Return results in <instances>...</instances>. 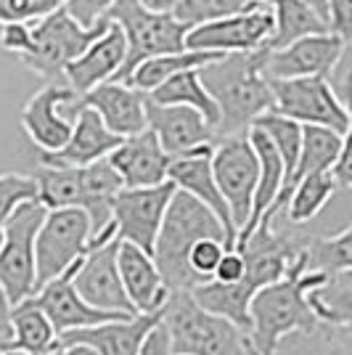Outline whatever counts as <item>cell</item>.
I'll return each instance as SVG.
<instances>
[{"instance_id":"1","label":"cell","mask_w":352,"mask_h":355,"mask_svg":"<svg viewBox=\"0 0 352 355\" xmlns=\"http://www.w3.org/2000/svg\"><path fill=\"white\" fill-rule=\"evenodd\" d=\"M305 244L308 239L279 234L273 231V220H260L249 236L236 241V250L247 260L244 279L236 284H220L212 279L191 289V295L206 311L225 315L244 331H249L252 297L267 284L283 279L292 263L299 257V252L305 250Z\"/></svg>"},{"instance_id":"2","label":"cell","mask_w":352,"mask_h":355,"mask_svg":"<svg viewBox=\"0 0 352 355\" xmlns=\"http://www.w3.org/2000/svg\"><path fill=\"white\" fill-rule=\"evenodd\" d=\"M328 273L308 266V244L299 257L279 282L263 286L252 297L249 305V337L252 347L260 355H276L281 342L292 334L310 337L321 329V318L310 305V292L326 282Z\"/></svg>"},{"instance_id":"3","label":"cell","mask_w":352,"mask_h":355,"mask_svg":"<svg viewBox=\"0 0 352 355\" xmlns=\"http://www.w3.org/2000/svg\"><path fill=\"white\" fill-rule=\"evenodd\" d=\"M267 48L225 53L204 64L199 72L206 90L220 106L218 141L228 135H247L257 119L273 112V88L265 74Z\"/></svg>"},{"instance_id":"4","label":"cell","mask_w":352,"mask_h":355,"mask_svg":"<svg viewBox=\"0 0 352 355\" xmlns=\"http://www.w3.org/2000/svg\"><path fill=\"white\" fill-rule=\"evenodd\" d=\"M202 239H220L228 250L234 247L220 218L193 193L177 189L170 199V207L164 212L159 236L154 244V260L170 292H191L199 284H204L188 263L191 250Z\"/></svg>"},{"instance_id":"5","label":"cell","mask_w":352,"mask_h":355,"mask_svg":"<svg viewBox=\"0 0 352 355\" xmlns=\"http://www.w3.org/2000/svg\"><path fill=\"white\" fill-rule=\"evenodd\" d=\"M37 199L48 209L61 207H80L85 209L93 220V236L101 234L112 218V205L125 183L114 164L106 159H98L85 167H53L43 164L37 173Z\"/></svg>"},{"instance_id":"6","label":"cell","mask_w":352,"mask_h":355,"mask_svg":"<svg viewBox=\"0 0 352 355\" xmlns=\"http://www.w3.org/2000/svg\"><path fill=\"white\" fill-rule=\"evenodd\" d=\"M161 324L170 331L173 353L254 355L247 331L231 318L206 311L191 292H170Z\"/></svg>"},{"instance_id":"7","label":"cell","mask_w":352,"mask_h":355,"mask_svg":"<svg viewBox=\"0 0 352 355\" xmlns=\"http://www.w3.org/2000/svg\"><path fill=\"white\" fill-rule=\"evenodd\" d=\"M106 16L114 19L127 37V56L114 77L119 83H127L135 67L143 61L186 51V35L191 27L173 11H154L141 0H114Z\"/></svg>"},{"instance_id":"8","label":"cell","mask_w":352,"mask_h":355,"mask_svg":"<svg viewBox=\"0 0 352 355\" xmlns=\"http://www.w3.org/2000/svg\"><path fill=\"white\" fill-rule=\"evenodd\" d=\"M112 19L103 16L96 24L85 27L77 21L69 8L64 6L51 16L32 24V51L24 56V64L35 74H40L45 83H67L64 72L96 37L109 30Z\"/></svg>"},{"instance_id":"9","label":"cell","mask_w":352,"mask_h":355,"mask_svg":"<svg viewBox=\"0 0 352 355\" xmlns=\"http://www.w3.org/2000/svg\"><path fill=\"white\" fill-rule=\"evenodd\" d=\"M45 215L48 207L35 196L21 202L6 223L0 244V284L14 305L37 292V234Z\"/></svg>"},{"instance_id":"10","label":"cell","mask_w":352,"mask_h":355,"mask_svg":"<svg viewBox=\"0 0 352 355\" xmlns=\"http://www.w3.org/2000/svg\"><path fill=\"white\" fill-rule=\"evenodd\" d=\"M273 112L297 119L299 125H323L344 135L350 112L328 77H270Z\"/></svg>"},{"instance_id":"11","label":"cell","mask_w":352,"mask_h":355,"mask_svg":"<svg viewBox=\"0 0 352 355\" xmlns=\"http://www.w3.org/2000/svg\"><path fill=\"white\" fill-rule=\"evenodd\" d=\"M93 220L85 209H48L37 234V289L90 252Z\"/></svg>"},{"instance_id":"12","label":"cell","mask_w":352,"mask_h":355,"mask_svg":"<svg viewBox=\"0 0 352 355\" xmlns=\"http://www.w3.org/2000/svg\"><path fill=\"white\" fill-rule=\"evenodd\" d=\"M212 170L231 207L236 228L241 231L252 215V202H254L257 180H260V159L252 146L249 133L220 138L212 151Z\"/></svg>"},{"instance_id":"13","label":"cell","mask_w":352,"mask_h":355,"mask_svg":"<svg viewBox=\"0 0 352 355\" xmlns=\"http://www.w3.org/2000/svg\"><path fill=\"white\" fill-rule=\"evenodd\" d=\"M276 30V16L270 3L249 6L234 16H222L191 27L186 35V48L191 51H212V53H238L265 48Z\"/></svg>"},{"instance_id":"14","label":"cell","mask_w":352,"mask_h":355,"mask_svg":"<svg viewBox=\"0 0 352 355\" xmlns=\"http://www.w3.org/2000/svg\"><path fill=\"white\" fill-rule=\"evenodd\" d=\"M82 96L67 83H45L21 109V128L40 151H59L74 128Z\"/></svg>"},{"instance_id":"15","label":"cell","mask_w":352,"mask_h":355,"mask_svg":"<svg viewBox=\"0 0 352 355\" xmlns=\"http://www.w3.org/2000/svg\"><path fill=\"white\" fill-rule=\"evenodd\" d=\"M175 191L177 186L173 180H164L159 186H146V189H122L112 205L117 236L154 254L164 212L170 207V199Z\"/></svg>"},{"instance_id":"16","label":"cell","mask_w":352,"mask_h":355,"mask_svg":"<svg viewBox=\"0 0 352 355\" xmlns=\"http://www.w3.org/2000/svg\"><path fill=\"white\" fill-rule=\"evenodd\" d=\"M119 236H114L106 244L90 247V252L82 257V263L74 273V284L82 300L106 313L117 315H138L135 305L125 292L122 273H119Z\"/></svg>"},{"instance_id":"17","label":"cell","mask_w":352,"mask_h":355,"mask_svg":"<svg viewBox=\"0 0 352 355\" xmlns=\"http://www.w3.org/2000/svg\"><path fill=\"white\" fill-rule=\"evenodd\" d=\"M342 56H344V40L334 32H318L276 51L267 48L265 74L267 77H331Z\"/></svg>"},{"instance_id":"18","label":"cell","mask_w":352,"mask_h":355,"mask_svg":"<svg viewBox=\"0 0 352 355\" xmlns=\"http://www.w3.org/2000/svg\"><path fill=\"white\" fill-rule=\"evenodd\" d=\"M146 114L148 128L157 133L159 144L170 157H180L199 146L218 144L215 125L193 106L157 104L146 96Z\"/></svg>"},{"instance_id":"19","label":"cell","mask_w":352,"mask_h":355,"mask_svg":"<svg viewBox=\"0 0 352 355\" xmlns=\"http://www.w3.org/2000/svg\"><path fill=\"white\" fill-rule=\"evenodd\" d=\"M109 162L114 164L125 189H146L170 180L173 157L164 151L157 133L146 128L143 133L122 138V144L109 154Z\"/></svg>"},{"instance_id":"20","label":"cell","mask_w":352,"mask_h":355,"mask_svg":"<svg viewBox=\"0 0 352 355\" xmlns=\"http://www.w3.org/2000/svg\"><path fill=\"white\" fill-rule=\"evenodd\" d=\"M82 263V257L69 266L61 276L51 279L48 284H43L35 297L40 300V305L45 308V313L51 315V321L56 324L59 334L74 331V329H88L96 324H106V321H114V318H130V315H117V313H106L88 305L82 295L77 292V284H74V273Z\"/></svg>"},{"instance_id":"21","label":"cell","mask_w":352,"mask_h":355,"mask_svg":"<svg viewBox=\"0 0 352 355\" xmlns=\"http://www.w3.org/2000/svg\"><path fill=\"white\" fill-rule=\"evenodd\" d=\"M122 144L117 133L103 125L101 114L90 106H80L69 141L59 151H40V164L53 167H85L98 159H106Z\"/></svg>"},{"instance_id":"22","label":"cell","mask_w":352,"mask_h":355,"mask_svg":"<svg viewBox=\"0 0 352 355\" xmlns=\"http://www.w3.org/2000/svg\"><path fill=\"white\" fill-rule=\"evenodd\" d=\"M212 151H215V144L209 146H199L188 151V154H180V157H173V164H170V180L175 183L177 189L193 193L199 202H204L206 207L212 209L218 218L222 220L228 236L236 247V236H238V228L234 223V215H231V207L222 196L220 186L215 180V170H212Z\"/></svg>"},{"instance_id":"23","label":"cell","mask_w":352,"mask_h":355,"mask_svg":"<svg viewBox=\"0 0 352 355\" xmlns=\"http://www.w3.org/2000/svg\"><path fill=\"white\" fill-rule=\"evenodd\" d=\"M125 56H127V37H125L122 27L112 19L109 30L103 32L101 37H96V40L67 67L64 80H67V85H69L74 93L85 96V93L93 90L96 85H101L106 80H114L117 72L122 69V64H125Z\"/></svg>"},{"instance_id":"24","label":"cell","mask_w":352,"mask_h":355,"mask_svg":"<svg viewBox=\"0 0 352 355\" xmlns=\"http://www.w3.org/2000/svg\"><path fill=\"white\" fill-rule=\"evenodd\" d=\"M82 106H90L101 114L103 125L119 138H130L148 128L146 93L130 83L106 80L82 96Z\"/></svg>"},{"instance_id":"25","label":"cell","mask_w":352,"mask_h":355,"mask_svg":"<svg viewBox=\"0 0 352 355\" xmlns=\"http://www.w3.org/2000/svg\"><path fill=\"white\" fill-rule=\"evenodd\" d=\"M161 318H164V311L138 313L130 318H114V321L88 326V329H74V331L61 334V345L85 342L90 347H96L98 355H138L151 329Z\"/></svg>"},{"instance_id":"26","label":"cell","mask_w":352,"mask_h":355,"mask_svg":"<svg viewBox=\"0 0 352 355\" xmlns=\"http://www.w3.org/2000/svg\"><path fill=\"white\" fill-rule=\"evenodd\" d=\"M119 273H122V284L125 292L130 297V302L135 305L138 313H159L167 305L170 297V286L161 276L159 266L154 260V254H148L146 250L135 247L130 241L119 239Z\"/></svg>"},{"instance_id":"27","label":"cell","mask_w":352,"mask_h":355,"mask_svg":"<svg viewBox=\"0 0 352 355\" xmlns=\"http://www.w3.org/2000/svg\"><path fill=\"white\" fill-rule=\"evenodd\" d=\"M249 141L252 146H254V151H257V159H260V180H257V191H254V202H252L249 220L238 231L236 241L247 239L257 228V223L263 220L265 212L276 205L281 189L286 183V164H283V157H281V151L276 148V144L270 141V135L265 133L260 125H252Z\"/></svg>"},{"instance_id":"28","label":"cell","mask_w":352,"mask_h":355,"mask_svg":"<svg viewBox=\"0 0 352 355\" xmlns=\"http://www.w3.org/2000/svg\"><path fill=\"white\" fill-rule=\"evenodd\" d=\"M339 151H342V133L331 130V128H323V125H302V151H299L297 170H294L289 186L276 199V205L263 215V220H273L281 209L286 207L294 186L305 175L321 173V170H334V164L339 159Z\"/></svg>"},{"instance_id":"29","label":"cell","mask_w":352,"mask_h":355,"mask_svg":"<svg viewBox=\"0 0 352 355\" xmlns=\"http://www.w3.org/2000/svg\"><path fill=\"white\" fill-rule=\"evenodd\" d=\"M8 347L35 355H53L61 347L59 329L35 295L14 305V342Z\"/></svg>"},{"instance_id":"30","label":"cell","mask_w":352,"mask_h":355,"mask_svg":"<svg viewBox=\"0 0 352 355\" xmlns=\"http://www.w3.org/2000/svg\"><path fill=\"white\" fill-rule=\"evenodd\" d=\"M151 101L157 104H180V106H193L204 114L215 130H218V122H220V106L212 98V93L206 90L202 72L199 69H186V72L175 74L170 80H164L159 88H154L151 93H146Z\"/></svg>"},{"instance_id":"31","label":"cell","mask_w":352,"mask_h":355,"mask_svg":"<svg viewBox=\"0 0 352 355\" xmlns=\"http://www.w3.org/2000/svg\"><path fill=\"white\" fill-rule=\"evenodd\" d=\"M270 8L276 16V30L270 35V40L265 43V48H270V51L292 45L294 40L308 37V35L331 32L328 21L302 0H270Z\"/></svg>"},{"instance_id":"32","label":"cell","mask_w":352,"mask_h":355,"mask_svg":"<svg viewBox=\"0 0 352 355\" xmlns=\"http://www.w3.org/2000/svg\"><path fill=\"white\" fill-rule=\"evenodd\" d=\"M310 305L323 326L352 329V270L328 273L326 282L310 292Z\"/></svg>"},{"instance_id":"33","label":"cell","mask_w":352,"mask_h":355,"mask_svg":"<svg viewBox=\"0 0 352 355\" xmlns=\"http://www.w3.org/2000/svg\"><path fill=\"white\" fill-rule=\"evenodd\" d=\"M225 53H212V51H177V53H164V56H154V59L143 61L135 67V72L130 74V85H135L143 93H151L154 88H159L164 80L175 77V74L186 72V69H202L209 61L220 59Z\"/></svg>"},{"instance_id":"34","label":"cell","mask_w":352,"mask_h":355,"mask_svg":"<svg viewBox=\"0 0 352 355\" xmlns=\"http://www.w3.org/2000/svg\"><path fill=\"white\" fill-rule=\"evenodd\" d=\"M337 178L331 170H321V173H310L305 175L297 186H294L292 196L286 202V215L294 225H302V223H310L318 212H321L328 199L337 191Z\"/></svg>"},{"instance_id":"35","label":"cell","mask_w":352,"mask_h":355,"mask_svg":"<svg viewBox=\"0 0 352 355\" xmlns=\"http://www.w3.org/2000/svg\"><path fill=\"white\" fill-rule=\"evenodd\" d=\"M254 125H260L265 133L270 135V141L276 144V148L281 151L283 164H286V183H283V189H286L294 175V170H297V162H299V151H302V125L292 117H283L279 112H267V114H263ZM283 189H281V193H283Z\"/></svg>"},{"instance_id":"36","label":"cell","mask_w":352,"mask_h":355,"mask_svg":"<svg viewBox=\"0 0 352 355\" xmlns=\"http://www.w3.org/2000/svg\"><path fill=\"white\" fill-rule=\"evenodd\" d=\"M308 266L323 273L352 270V223L334 236L308 239Z\"/></svg>"},{"instance_id":"37","label":"cell","mask_w":352,"mask_h":355,"mask_svg":"<svg viewBox=\"0 0 352 355\" xmlns=\"http://www.w3.org/2000/svg\"><path fill=\"white\" fill-rule=\"evenodd\" d=\"M249 6V0H177L173 14L180 21H186L188 27H199V24L215 21L222 16H234Z\"/></svg>"},{"instance_id":"38","label":"cell","mask_w":352,"mask_h":355,"mask_svg":"<svg viewBox=\"0 0 352 355\" xmlns=\"http://www.w3.org/2000/svg\"><path fill=\"white\" fill-rule=\"evenodd\" d=\"M37 196V180L35 175H19V173H3L0 175V244H3V231L6 223L14 215V209Z\"/></svg>"},{"instance_id":"39","label":"cell","mask_w":352,"mask_h":355,"mask_svg":"<svg viewBox=\"0 0 352 355\" xmlns=\"http://www.w3.org/2000/svg\"><path fill=\"white\" fill-rule=\"evenodd\" d=\"M67 6V0H0V27L3 24H35Z\"/></svg>"},{"instance_id":"40","label":"cell","mask_w":352,"mask_h":355,"mask_svg":"<svg viewBox=\"0 0 352 355\" xmlns=\"http://www.w3.org/2000/svg\"><path fill=\"white\" fill-rule=\"evenodd\" d=\"M342 101L350 112V125L342 135V151H339V159L331 173L337 178L339 189H352V69L347 72L344 83H342Z\"/></svg>"},{"instance_id":"41","label":"cell","mask_w":352,"mask_h":355,"mask_svg":"<svg viewBox=\"0 0 352 355\" xmlns=\"http://www.w3.org/2000/svg\"><path fill=\"white\" fill-rule=\"evenodd\" d=\"M225 250L228 247L220 239H202V241H196V247L191 250V257H188L191 270L202 282H212L215 279V268H218L220 257L225 254Z\"/></svg>"},{"instance_id":"42","label":"cell","mask_w":352,"mask_h":355,"mask_svg":"<svg viewBox=\"0 0 352 355\" xmlns=\"http://www.w3.org/2000/svg\"><path fill=\"white\" fill-rule=\"evenodd\" d=\"M0 45H3V51L24 59L32 51V24H21V21L3 24L0 27Z\"/></svg>"},{"instance_id":"43","label":"cell","mask_w":352,"mask_h":355,"mask_svg":"<svg viewBox=\"0 0 352 355\" xmlns=\"http://www.w3.org/2000/svg\"><path fill=\"white\" fill-rule=\"evenodd\" d=\"M328 30L352 45V0H328Z\"/></svg>"},{"instance_id":"44","label":"cell","mask_w":352,"mask_h":355,"mask_svg":"<svg viewBox=\"0 0 352 355\" xmlns=\"http://www.w3.org/2000/svg\"><path fill=\"white\" fill-rule=\"evenodd\" d=\"M112 3L114 0H67V8H69V14L77 21H82L85 27H90V24H96L98 19L109 14Z\"/></svg>"},{"instance_id":"45","label":"cell","mask_w":352,"mask_h":355,"mask_svg":"<svg viewBox=\"0 0 352 355\" xmlns=\"http://www.w3.org/2000/svg\"><path fill=\"white\" fill-rule=\"evenodd\" d=\"M244 270H247V260H244V254L231 247V250H225V254L220 257V263L215 268V282L220 284H236L244 279Z\"/></svg>"},{"instance_id":"46","label":"cell","mask_w":352,"mask_h":355,"mask_svg":"<svg viewBox=\"0 0 352 355\" xmlns=\"http://www.w3.org/2000/svg\"><path fill=\"white\" fill-rule=\"evenodd\" d=\"M321 337L326 355H352V329L321 326Z\"/></svg>"},{"instance_id":"47","label":"cell","mask_w":352,"mask_h":355,"mask_svg":"<svg viewBox=\"0 0 352 355\" xmlns=\"http://www.w3.org/2000/svg\"><path fill=\"white\" fill-rule=\"evenodd\" d=\"M14 342V300L0 284V345L8 347Z\"/></svg>"},{"instance_id":"48","label":"cell","mask_w":352,"mask_h":355,"mask_svg":"<svg viewBox=\"0 0 352 355\" xmlns=\"http://www.w3.org/2000/svg\"><path fill=\"white\" fill-rule=\"evenodd\" d=\"M170 353H173L170 331H167V326L159 321V324L151 329V334L146 337V342H143V347H141L138 355H170Z\"/></svg>"},{"instance_id":"49","label":"cell","mask_w":352,"mask_h":355,"mask_svg":"<svg viewBox=\"0 0 352 355\" xmlns=\"http://www.w3.org/2000/svg\"><path fill=\"white\" fill-rule=\"evenodd\" d=\"M53 355H98V350L85 345V342H69V345H61Z\"/></svg>"},{"instance_id":"50","label":"cell","mask_w":352,"mask_h":355,"mask_svg":"<svg viewBox=\"0 0 352 355\" xmlns=\"http://www.w3.org/2000/svg\"><path fill=\"white\" fill-rule=\"evenodd\" d=\"M146 8H154V11H173L177 0H141Z\"/></svg>"},{"instance_id":"51","label":"cell","mask_w":352,"mask_h":355,"mask_svg":"<svg viewBox=\"0 0 352 355\" xmlns=\"http://www.w3.org/2000/svg\"><path fill=\"white\" fill-rule=\"evenodd\" d=\"M302 3H308L313 11H318V14L328 21V0H302Z\"/></svg>"},{"instance_id":"52","label":"cell","mask_w":352,"mask_h":355,"mask_svg":"<svg viewBox=\"0 0 352 355\" xmlns=\"http://www.w3.org/2000/svg\"><path fill=\"white\" fill-rule=\"evenodd\" d=\"M8 355H35V353H24V350H14V347H8Z\"/></svg>"},{"instance_id":"53","label":"cell","mask_w":352,"mask_h":355,"mask_svg":"<svg viewBox=\"0 0 352 355\" xmlns=\"http://www.w3.org/2000/svg\"><path fill=\"white\" fill-rule=\"evenodd\" d=\"M252 6H265V3H270V0H249Z\"/></svg>"},{"instance_id":"54","label":"cell","mask_w":352,"mask_h":355,"mask_svg":"<svg viewBox=\"0 0 352 355\" xmlns=\"http://www.w3.org/2000/svg\"><path fill=\"white\" fill-rule=\"evenodd\" d=\"M0 355H8V347H3V345H0Z\"/></svg>"},{"instance_id":"55","label":"cell","mask_w":352,"mask_h":355,"mask_svg":"<svg viewBox=\"0 0 352 355\" xmlns=\"http://www.w3.org/2000/svg\"><path fill=\"white\" fill-rule=\"evenodd\" d=\"M252 353H254V355H260V353H257V350H254V347H252Z\"/></svg>"},{"instance_id":"56","label":"cell","mask_w":352,"mask_h":355,"mask_svg":"<svg viewBox=\"0 0 352 355\" xmlns=\"http://www.w3.org/2000/svg\"><path fill=\"white\" fill-rule=\"evenodd\" d=\"M170 355H183V353H170Z\"/></svg>"}]
</instances>
